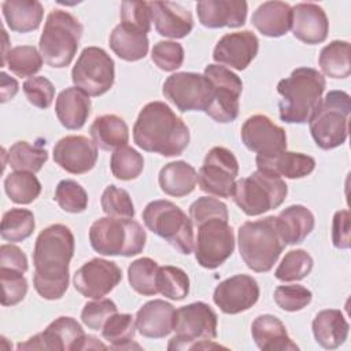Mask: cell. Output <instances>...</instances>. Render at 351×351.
<instances>
[{"instance_id":"obj_1","label":"cell","mask_w":351,"mask_h":351,"mask_svg":"<svg viewBox=\"0 0 351 351\" xmlns=\"http://www.w3.org/2000/svg\"><path fill=\"white\" fill-rule=\"evenodd\" d=\"M74 255V234L66 225L53 223L40 232L33 251V285L47 300L63 298L69 288V266Z\"/></svg>"},{"instance_id":"obj_2","label":"cell","mask_w":351,"mask_h":351,"mask_svg":"<svg viewBox=\"0 0 351 351\" xmlns=\"http://www.w3.org/2000/svg\"><path fill=\"white\" fill-rule=\"evenodd\" d=\"M133 140L147 152L177 156L186 149L191 134L185 122L166 103L151 101L134 122Z\"/></svg>"},{"instance_id":"obj_3","label":"cell","mask_w":351,"mask_h":351,"mask_svg":"<svg viewBox=\"0 0 351 351\" xmlns=\"http://www.w3.org/2000/svg\"><path fill=\"white\" fill-rule=\"evenodd\" d=\"M326 81L322 73L311 67H298L277 84L281 95L280 119L287 123H306L322 100Z\"/></svg>"},{"instance_id":"obj_4","label":"cell","mask_w":351,"mask_h":351,"mask_svg":"<svg viewBox=\"0 0 351 351\" xmlns=\"http://www.w3.org/2000/svg\"><path fill=\"white\" fill-rule=\"evenodd\" d=\"M240 256L256 273L271 270L285 248L274 215L244 222L237 230Z\"/></svg>"},{"instance_id":"obj_5","label":"cell","mask_w":351,"mask_h":351,"mask_svg":"<svg viewBox=\"0 0 351 351\" xmlns=\"http://www.w3.org/2000/svg\"><path fill=\"white\" fill-rule=\"evenodd\" d=\"M84 27L81 22L64 10H52L45 21L38 41L43 60L55 69L69 66L78 49Z\"/></svg>"},{"instance_id":"obj_6","label":"cell","mask_w":351,"mask_h":351,"mask_svg":"<svg viewBox=\"0 0 351 351\" xmlns=\"http://www.w3.org/2000/svg\"><path fill=\"white\" fill-rule=\"evenodd\" d=\"M218 317L204 302H195L176 310L174 328L176 336L170 339L169 350H207L219 348L214 344L217 337Z\"/></svg>"},{"instance_id":"obj_7","label":"cell","mask_w":351,"mask_h":351,"mask_svg":"<svg viewBox=\"0 0 351 351\" xmlns=\"http://www.w3.org/2000/svg\"><path fill=\"white\" fill-rule=\"evenodd\" d=\"M92 248L104 256H134L143 252L147 234L143 226L132 219L103 217L89 228Z\"/></svg>"},{"instance_id":"obj_8","label":"cell","mask_w":351,"mask_h":351,"mask_svg":"<svg viewBox=\"0 0 351 351\" xmlns=\"http://www.w3.org/2000/svg\"><path fill=\"white\" fill-rule=\"evenodd\" d=\"M288 193L285 181L267 170H256L234 182L233 202L250 217L265 214L280 207Z\"/></svg>"},{"instance_id":"obj_9","label":"cell","mask_w":351,"mask_h":351,"mask_svg":"<svg viewBox=\"0 0 351 351\" xmlns=\"http://www.w3.org/2000/svg\"><path fill=\"white\" fill-rule=\"evenodd\" d=\"M351 97L344 90H330L308 121L313 140L321 149H333L346 143Z\"/></svg>"},{"instance_id":"obj_10","label":"cell","mask_w":351,"mask_h":351,"mask_svg":"<svg viewBox=\"0 0 351 351\" xmlns=\"http://www.w3.org/2000/svg\"><path fill=\"white\" fill-rule=\"evenodd\" d=\"M143 222L156 236L166 240L184 255L193 250L192 219L170 200L149 202L143 211Z\"/></svg>"},{"instance_id":"obj_11","label":"cell","mask_w":351,"mask_h":351,"mask_svg":"<svg viewBox=\"0 0 351 351\" xmlns=\"http://www.w3.org/2000/svg\"><path fill=\"white\" fill-rule=\"evenodd\" d=\"M197 228L193 244L195 258L204 269L219 267L234 251V234L228 219L211 217L195 225Z\"/></svg>"},{"instance_id":"obj_12","label":"cell","mask_w":351,"mask_h":351,"mask_svg":"<svg viewBox=\"0 0 351 351\" xmlns=\"http://www.w3.org/2000/svg\"><path fill=\"white\" fill-rule=\"evenodd\" d=\"M71 80L88 96H101L114 85V60L103 48L86 47L71 70Z\"/></svg>"},{"instance_id":"obj_13","label":"cell","mask_w":351,"mask_h":351,"mask_svg":"<svg viewBox=\"0 0 351 351\" xmlns=\"http://www.w3.org/2000/svg\"><path fill=\"white\" fill-rule=\"evenodd\" d=\"M97 339L85 335L82 326L73 317H59L52 321L44 332H40L16 346L18 350H51V351H81L97 348Z\"/></svg>"},{"instance_id":"obj_14","label":"cell","mask_w":351,"mask_h":351,"mask_svg":"<svg viewBox=\"0 0 351 351\" xmlns=\"http://www.w3.org/2000/svg\"><path fill=\"white\" fill-rule=\"evenodd\" d=\"M203 74L213 86V99L206 114L219 123L234 121L239 115V99L243 92L240 77L221 64H208Z\"/></svg>"},{"instance_id":"obj_15","label":"cell","mask_w":351,"mask_h":351,"mask_svg":"<svg viewBox=\"0 0 351 351\" xmlns=\"http://www.w3.org/2000/svg\"><path fill=\"white\" fill-rule=\"evenodd\" d=\"M163 96L180 111H207L213 99V86L204 74L178 71L166 78Z\"/></svg>"},{"instance_id":"obj_16","label":"cell","mask_w":351,"mask_h":351,"mask_svg":"<svg viewBox=\"0 0 351 351\" xmlns=\"http://www.w3.org/2000/svg\"><path fill=\"white\" fill-rule=\"evenodd\" d=\"M239 162L232 151L225 147L211 148L199 169V188L215 197H232Z\"/></svg>"},{"instance_id":"obj_17","label":"cell","mask_w":351,"mask_h":351,"mask_svg":"<svg viewBox=\"0 0 351 351\" xmlns=\"http://www.w3.org/2000/svg\"><path fill=\"white\" fill-rule=\"evenodd\" d=\"M122 280L121 267L107 259L93 258L85 262L74 274L75 291L90 299H100L108 295Z\"/></svg>"},{"instance_id":"obj_18","label":"cell","mask_w":351,"mask_h":351,"mask_svg":"<svg viewBox=\"0 0 351 351\" xmlns=\"http://www.w3.org/2000/svg\"><path fill=\"white\" fill-rule=\"evenodd\" d=\"M240 134L244 145L261 156L276 155L287 149L285 130L262 114L247 118Z\"/></svg>"},{"instance_id":"obj_19","label":"cell","mask_w":351,"mask_h":351,"mask_svg":"<svg viewBox=\"0 0 351 351\" xmlns=\"http://www.w3.org/2000/svg\"><path fill=\"white\" fill-rule=\"evenodd\" d=\"M259 299V285L248 274H236L221 281L213 295V300L225 314H239L250 310Z\"/></svg>"},{"instance_id":"obj_20","label":"cell","mask_w":351,"mask_h":351,"mask_svg":"<svg viewBox=\"0 0 351 351\" xmlns=\"http://www.w3.org/2000/svg\"><path fill=\"white\" fill-rule=\"evenodd\" d=\"M97 145L85 136H66L53 147V160L70 174H85L97 162Z\"/></svg>"},{"instance_id":"obj_21","label":"cell","mask_w":351,"mask_h":351,"mask_svg":"<svg viewBox=\"0 0 351 351\" xmlns=\"http://www.w3.org/2000/svg\"><path fill=\"white\" fill-rule=\"evenodd\" d=\"M259 49L258 37L250 30L222 36L213 52V59L234 70H244L255 59Z\"/></svg>"},{"instance_id":"obj_22","label":"cell","mask_w":351,"mask_h":351,"mask_svg":"<svg viewBox=\"0 0 351 351\" xmlns=\"http://www.w3.org/2000/svg\"><path fill=\"white\" fill-rule=\"evenodd\" d=\"M291 30L304 44L324 43L329 32V22L324 8L315 3H298L292 7Z\"/></svg>"},{"instance_id":"obj_23","label":"cell","mask_w":351,"mask_h":351,"mask_svg":"<svg viewBox=\"0 0 351 351\" xmlns=\"http://www.w3.org/2000/svg\"><path fill=\"white\" fill-rule=\"evenodd\" d=\"M247 11L244 0H202L196 4L199 22L208 29L240 27L245 23Z\"/></svg>"},{"instance_id":"obj_24","label":"cell","mask_w":351,"mask_h":351,"mask_svg":"<svg viewBox=\"0 0 351 351\" xmlns=\"http://www.w3.org/2000/svg\"><path fill=\"white\" fill-rule=\"evenodd\" d=\"M155 30L169 38H184L193 29L191 11L180 3L152 1L149 3Z\"/></svg>"},{"instance_id":"obj_25","label":"cell","mask_w":351,"mask_h":351,"mask_svg":"<svg viewBox=\"0 0 351 351\" xmlns=\"http://www.w3.org/2000/svg\"><path fill=\"white\" fill-rule=\"evenodd\" d=\"M176 308L171 303L154 299L144 303L136 314L137 332L148 339H162L173 332Z\"/></svg>"},{"instance_id":"obj_26","label":"cell","mask_w":351,"mask_h":351,"mask_svg":"<svg viewBox=\"0 0 351 351\" xmlns=\"http://www.w3.org/2000/svg\"><path fill=\"white\" fill-rule=\"evenodd\" d=\"M255 163L259 170H267L291 180L307 177L315 169V160L313 156L287 149L270 156L256 155Z\"/></svg>"},{"instance_id":"obj_27","label":"cell","mask_w":351,"mask_h":351,"mask_svg":"<svg viewBox=\"0 0 351 351\" xmlns=\"http://www.w3.org/2000/svg\"><path fill=\"white\" fill-rule=\"evenodd\" d=\"M251 335L258 348L263 351L299 350L296 343L289 339L282 321L271 314L258 315L251 325Z\"/></svg>"},{"instance_id":"obj_28","label":"cell","mask_w":351,"mask_h":351,"mask_svg":"<svg viewBox=\"0 0 351 351\" xmlns=\"http://www.w3.org/2000/svg\"><path fill=\"white\" fill-rule=\"evenodd\" d=\"M55 112L63 128L81 129L90 114V99L77 86L66 88L58 95Z\"/></svg>"},{"instance_id":"obj_29","label":"cell","mask_w":351,"mask_h":351,"mask_svg":"<svg viewBox=\"0 0 351 351\" xmlns=\"http://www.w3.org/2000/svg\"><path fill=\"white\" fill-rule=\"evenodd\" d=\"M315 341L326 350L340 347L348 336L350 325L340 310L326 308L317 313L311 324Z\"/></svg>"},{"instance_id":"obj_30","label":"cell","mask_w":351,"mask_h":351,"mask_svg":"<svg viewBox=\"0 0 351 351\" xmlns=\"http://www.w3.org/2000/svg\"><path fill=\"white\" fill-rule=\"evenodd\" d=\"M251 22L263 36L281 37L291 29L292 7L284 1H265L254 11Z\"/></svg>"},{"instance_id":"obj_31","label":"cell","mask_w":351,"mask_h":351,"mask_svg":"<svg viewBox=\"0 0 351 351\" xmlns=\"http://www.w3.org/2000/svg\"><path fill=\"white\" fill-rule=\"evenodd\" d=\"M276 218L281 239L289 245L300 244L315 225L313 213L302 204H292L284 208Z\"/></svg>"},{"instance_id":"obj_32","label":"cell","mask_w":351,"mask_h":351,"mask_svg":"<svg viewBox=\"0 0 351 351\" xmlns=\"http://www.w3.org/2000/svg\"><path fill=\"white\" fill-rule=\"evenodd\" d=\"M108 43L112 52L126 62L144 59L149 47L147 33L125 23H119L112 29Z\"/></svg>"},{"instance_id":"obj_33","label":"cell","mask_w":351,"mask_h":351,"mask_svg":"<svg viewBox=\"0 0 351 351\" xmlns=\"http://www.w3.org/2000/svg\"><path fill=\"white\" fill-rule=\"evenodd\" d=\"M3 16L11 32L27 33L38 29L44 10L37 0H5L1 4Z\"/></svg>"},{"instance_id":"obj_34","label":"cell","mask_w":351,"mask_h":351,"mask_svg":"<svg viewBox=\"0 0 351 351\" xmlns=\"http://www.w3.org/2000/svg\"><path fill=\"white\" fill-rule=\"evenodd\" d=\"M158 182L166 195L182 197L193 192L197 182V171L188 162H170L160 169Z\"/></svg>"},{"instance_id":"obj_35","label":"cell","mask_w":351,"mask_h":351,"mask_svg":"<svg viewBox=\"0 0 351 351\" xmlns=\"http://www.w3.org/2000/svg\"><path fill=\"white\" fill-rule=\"evenodd\" d=\"M93 143L104 151H115L129 141V128L126 122L115 114L96 117L89 129Z\"/></svg>"},{"instance_id":"obj_36","label":"cell","mask_w":351,"mask_h":351,"mask_svg":"<svg viewBox=\"0 0 351 351\" xmlns=\"http://www.w3.org/2000/svg\"><path fill=\"white\" fill-rule=\"evenodd\" d=\"M321 71L330 78H347L351 73L350 43L343 40L330 41L325 45L318 56Z\"/></svg>"},{"instance_id":"obj_37","label":"cell","mask_w":351,"mask_h":351,"mask_svg":"<svg viewBox=\"0 0 351 351\" xmlns=\"http://www.w3.org/2000/svg\"><path fill=\"white\" fill-rule=\"evenodd\" d=\"M8 165L15 171L37 173L48 160V151L43 143L30 144L27 141H16L7 154Z\"/></svg>"},{"instance_id":"obj_38","label":"cell","mask_w":351,"mask_h":351,"mask_svg":"<svg viewBox=\"0 0 351 351\" xmlns=\"http://www.w3.org/2000/svg\"><path fill=\"white\" fill-rule=\"evenodd\" d=\"M4 191L11 202L16 204H30L41 193V184L34 173L14 171L4 180Z\"/></svg>"},{"instance_id":"obj_39","label":"cell","mask_w":351,"mask_h":351,"mask_svg":"<svg viewBox=\"0 0 351 351\" xmlns=\"http://www.w3.org/2000/svg\"><path fill=\"white\" fill-rule=\"evenodd\" d=\"M158 271L156 261L144 256L133 261L128 267V280L130 287L143 296H154L158 293Z\"/></svg>"},{"instance_id":"obj_40","label":"cell","mask_w":351,"mask_h":351,"mask_svg":"<svg viewBox=\"0 0 351 351\" xmlns=\"http://www.w3.org/2000/svg\"><path fill=\"white\" fill-rule=\"evenodd\" d=\"M43 56L33 45H18L10 48L3 58L1 66H7L18 77H32L41 70Z\"/></svg>"},{"instance_id":"obj_41","label":"cell","mask_w":351,"mask_h":351,"mask_svg":"<svg viewBox=\"0 0 351 351\" xmlns=\"http://www.w3.org/2000/svg\"><path fill=\"white\" fill-rule=\"evenodd\" d=\"M36 228L34 215L27 208H11L4 213L0 234L5 241L19 243L32 236Z\"/></svg>"},{"instance_id":"obj_42","label":"cell","mask_w":351,"mask_h":351,"mask_svg":"<svg viewBox=\"0 0 351 351\" xmlns=\"http://www.w3.org/2000/svg\"><path fill=\"white\" fill-rule=\"evenodd\" d=\"M136 333V321L130 314H112L101 328V336L111 348H130Z\"/></svg>"},{"instance_id":"obj_43","label":"cell","mask_w":351,"mask_h":351,"mask_svg":"<svg viewBox=\"0 0 351 351\" xmlns=\"http://www.w3.org/2000/svg\"><path fill=\"white\" fill-rule=\"evenodd\" d=\"M314 261L304 250H291L285 254L281 263L274 271L277 280L284 282L300 281L306 278L313 270Z\"/></svg>"},{"instance_id":"obj_44","label":"cell","mask_w":351,"mask_h":351,"mask_svg":"<svg viewBox=\"0 0 351 351\" xmlns=\"http://www.w3.org/2000/svg\"><path fill=\"white\" fill-rule=\"evenodd\" d=\"M110 169L115 178L130 181L141 174L144 169V158L134 148L125 145L112 152L110 159Z\"/></svg>"},{"instance_id":"obj_45","label":"cell","mask_w":351,"mask_h":351,"mask_svg":"<svg viewBox=\"0 0 351 351\" xmlns=\"http://www.w3.org/2000/svg\"><path fill=\"white\" fill-rule=\"evenodd\" d=\"M158 292L171 300H182L189 293V277L177 266H159Z\"/></svg>"},{"instance_id":"obj_46","label":"cell","mask_w":351,"mask_h":351,"mask_svg":"<svg viewBox=\"0 0 351 351\" xmlns=\"http://www.w3.org/2000/svg\"><path fill=\"white\" fill-rule=\"evenodd\" d=\"M55 202L63 211L78 214L88 207V193L77 181L62 180L55 189Z\"/></svg>"},{"instance_id":"obj_47","label":"cell","mask_w":351,"mask_h":351,"mask_svg":"<svg viewBox=\"0 0 351 351\" xmlns=\"http://www.w3.org/2000/svg\"><path fill=\"white\" fill-rule=\"evenodd\" d=\"M104 214L114 218L132 219L134 217V206L130 195L115 185H108L100 199Z\"/></svg>"},{"instance_id":"obj_48","label":"cell","mask_w":351,"mask_h":351,"mask_svg":"<svg viewBox=\"0 0 351 351\" xmlns=\"http://www.w3.org/2000/svg\"><path fill=\"white\" fill-rule=\"evenodd\" d=\"M0 281L3 288V306H15L25 299L27 293V281L22 271L0 267Z\"/></svg>"},{"instance_id":"obj_49","label":"cell","mask_w":351,"mask_h":351,"mask_svg":"<svg viewBox=\"0 0 351 351\" xmlns=\"http://www.w3.org/2000/svg\"><path fill=\"white\" fill-rule=\"evenodd\" d=\"M311 299V291L303 285H280L274 289V302L280 308L289 313L304 308L307 304H310Z\"/></svg>"},{"instance_id":"obj_50","label":"cell","mask_w":351,"mask_h":351,"mask_svg":"<svg viewBox=\"0 0 351 351\" xmlns=\"http://www.w3.org/2000/svg\"><path fill=\"white\" fill-rule=\"evenodd\" d=\"M152 62L163 71H174L182 66L184 48L176 41H158L151 51Z\"/></svg>"},{"instance_id":"obj_51","label":"cell","mask_w":351,"mask_h":351,"mask_svg":"<svg viewBox=\"0 0 351 351\" xmlns=\"http://www.w3.org/2000/svg\"><path fill=\"white\" fill-rule=\"evenodd\" d=\"M115 313H118L117 304L111 299L100 298L84 304L81 311V321L89 329L101 330L104 322Z\"/></svg>"},{"instance_id":"obj_52","label":"cell","mask_w":351,"mask_h":351,"mask_svg":"<svg viewBox=\"0 0 351 351\" xmlns=\"http://www.w3.org/2000/svg\"><path fill=\"white\" fill-rule=\"evenodd\" d=\"M23 92L30 104L37 108H48L55 97V86L45 77H30L23 82Z\"/></svg>"},{"instance_id":"obj_53","label":"cell","mask_w":351,"mask_h":351,"mask_svg":"<svg viewBox=\"0 0 351 351\" xmlns=\"http://www.w3.org/2000/svg\"><path fill=\"white\" fill-rule=\"evenodd\" d=\"M151 7L147 1H123L121 4V23L138 29L144 33L151 30Z\"/></svg>"},{"instance_id":"obj_54","label":"cell","mask_w":351,"mask_h":351,"mask_svg":"<svg viewBox=\"0 0 351 351\" xmlns=\"http://www.w3.org/2000/svg\"><path fill=\"white\" fill-rule=\"evenodd\" d=\"M189 215L193 225L211 217H222L225 219H229L226 204L219 199L210 197V196H203L195 200L189 206Z\"/></svg>"},{"instance_id":"obj_55","label":"cell","mask_w":351,"mask_h":351,"mask_svg":"<svg viewBox=\"0 0 351 351\" xmlns=\"http://www.w3.org/2000/svg\"><path fill=\"white\" fill-rule=\"evenodd\" d=\"M351 217L348 210H339L333 215L332 222V243L339 250H348L351 243L350 236Z\"/></svg>"},{"instance_id":"obj_56","label":"cell","mask_w":351,"mask_h":351,"mask_svg":"<svg viewBox=\"0 0 351 351\" xmlns=\"http://www.w3.org/2000/svg\"><path fill=\"white\" fill-rule=\"evenodd\" d=\"M0 267L26 273L29 267L27 258L19 247L14 244H3L0 247Z\"/></svg>"},{"instance_id":"obj_57","label":"cell","mask_w":351,"mask_h":351,"mask_svg":"<svg viewBox=\"0 0 351 351\" xmlns=\"http://www.w3.org/2000/svg\"><path fill=\"white\" fill-rule=\"evenodd\" d=\"M0 81H1V89H0V93H1V103H5L8 100H11L16 92H18V81L12 77H10L7 73H1L0 74Z\"/></svg>"}]
</instances>
